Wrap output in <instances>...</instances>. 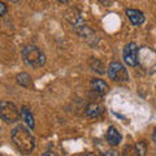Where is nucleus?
<instances>
[{
    "label": "nucleus",
    "mask_w": 156,
    "mask_h": 156,
    "mask_svg": "<svg viewBox=\"0 0 156 156\" xmlns=\"http://www.w3.org/2000/svg\"><path fill=\"white\" fill-rule=\"evenodd\" d=\"M12 140L22 154H30L35 147V139L25 126L18 125L12 130Z\"/></svg>",
    "instance_id": "f257e3e1"
},
{
    "label": "nucleus",
    "mask_w": 156,
    "mask_h": 156,
    "mask_svg": "<svg viewBox=\"0 0 156 156\" xmlns=\"http://www.w3.org/2000/svg\"><path fill=\"white\" fill-rule=\"evenodd\" d=\"M42 156H57L55 152H52V151H46L44 154H43Z\"/></svg>",
    "instance_id": "dca6fc26"
},
{
    "label": "nucleus",
    "mask_w": 156,
    "mask_h": 156,
    "mask_svg": "<svg viewBox=\"0 0 156 156\" xmlns=\"http://www.w3.org/2000/svg\"><path fill=\"white\" fill-rule=\"evenodd\" d=\"M22 57L25 62L31 68H39L44 65L46 56L38 47L35 46H25L22 48Z\"/></svg>",
    "instance_id": "f03ea898"
},
{
    "label": "nucleus",
    "mask_w": 156,
    "mask_h": 156,
    "mask_svg": "<svg viewBox=\"0 0 156 156\" xmlns=\"http://www.w3.org/2000/svg\"><path fill=\"white\" fill-rule=\"evenodd\" d=\"M7 13V5L4 3H2L0 2V17L2 16H4V14Z\"/></svg>",
    "instance_id": "4468645a"
},
{
    "label": "nucleus",
    "mask_w": 156,
    "mask_h": 156,
    "mask_svg": "<svg viewBox=\"0 0 156 156\" xmlns=\"http://www.w3.org/2000/svg\"><path fill=\"white\" fill-rule=\"evenodd\" d=\"M104 156H120V154L115 150H108V151H105Z\"/></svg>",
    "instance_id": "2eb2a0df"
},
{
    "label": "nucleus",
    "mask_w": 156,
    "mask_h": 156,
    "mask_svg": "<svg viewBox=\"0 0 156 156\" xmlns=\"http://www.w3.org/2000/svg\"><path fill=\"white\" fill-rule=\"evenodd\" d=\"M121 139H122V136L119 133V130L113 128V126H111L108 131H107V140H108V143L112 146H117V144H120Z\"/></svg>",
    "instance_id": "0eeeda50"
},
{
    "label": "nucleus",
    "mask_w": 156,
    "mask_h": 156,
    "mask_svg": "<svg viewBox=\"0 0 156 156\" xmlns=\"http://www.w3.org/2000/svg\"><path fill=\"white\" fill-rule=\"evenodd\" d=\"M91 86H92V90L99 92V94H101V95L107 94L108 90H109V86L101 80H92L91 81Z\"/></svg>",
    "instance_id": "1a4fd4ad"
},
{
    "label": "nucleus",
    "mask_w": 156,
    "mask_h": 156,
    "mask_svg": "<svg viewBox=\"0 0 156 156\" xmlns=\"http://www.w3.org/2000/svg\"><path fill=\"white\" fill-rule=\"evenodd\" d=\"M17 82H18V85H21L23 87H29L31 83L30 76H29L27 73H20V74L17 76Z\"/></svg>",
    "instance_id": "9b49d317"
},
{
    "label": "nucleus",
    "mask_w": 156,
    "mask_h": 156,
    "mask_svg": "<svg viewBox=\"0 0 156 156\" xmlns=\"http://www.w3.org/2000/svg\"><path fill=\"white\" fill-rule=\"evenodd\" d=\"M90 64H91V66H92V70L98 72L99 74H103V73L105 72L104 65L101 64L99 60H96V58H91V60H90Z\"/></svg>",
    "instance_id": "ddd939ff"
},
{
    "label": "nucleus",
    "mask_w": 156,
    "mask_h": 156,
    "mask_svg": "<svg viewBox=\"0 0 156 156\" xmlns=\"http://www.w3.org/2000/svg\"><path fill=\"white\" fill-rule=\"evenodd\" d=\"M126 16L130 20V22L134 26H139L146 21V18L143 16V13L138 11V9H126Z\"/></svg>",
    "instance_id": "423d86ee"
},
{
    "label": "nucleus",
    "mask_w": 156,
    "mask_h": 156,
    "mask_svg": "<svg viewBox=\"0 0 156 156\" xmlns=\"http://www.w3.org/2000/svg\"><path fill=\"white\" fill-rule=\"evenodd\" d=\"M74 156H95V155L91 154V152H85V154H78V155H74Z\"/></svg>",
    "instance_id": "f3484780"
},
{
    "label": "nucleus",
    "mask_w": 156,
    "mask_h": 156,
    "mask_svg": "<svg viewBox=\"0 0 156 156\" xmlns=\"http://www.w3.org/2000/svg\"><path fill=\"white\" fill-rule=\"evenodd\" d=\"M122 156H140L138 148L135 146H131V144H128L124 147V154Z\"/></svg>",
    "instance_id": "f8f14e48"
},
{
    "label": "nucleus",
    "mask_w": 156,
    "mask_h": 156,
    "mask_svg": "<svg viewBox=\"0 0 156 156\" xmlns=\"http://www.w3.org/2000/svg\"><path fill=\"white\" fill-rule=\"evenodd\" d=\"M86 115L91 117V119H98L101 113H103V108L99 105V104H96V103H91L86 107Z\"/></svg>",
    "instance_id": "6e6552de"
},
{
    "label": "nucleus",
    "mask_w": 156,
    "mask_h": 156,
    "mask_svg": "<svg viewBox=\"0 0 156 156\" xmlns=\"http://www.w3.org/2000/svg\"><path fill=\"white\" fill-rule=\"evenodd\" d=\"M58 2H60V3H66L68 0H58Z\"/></svg>",
    "instance_id": "aec40b11"
},
{
    "label": "nucleus",
    "mask_w": 156,
    "mask_h": 156,
    "mask_svg": "<svg viewBox=\"0 0 156 156\" xmlns=\"http://www.w3.org/2000/svg\"><path fill=\"white\" fill-rule=\"evenodd\" d=\"M9 2H12V3H17V2H20V0H9Z\"/></svg>",
    "instance_id": "6ab92c4d"
},
{
    "label": "nucleus",
    "mask_w": 156,
    "mask_h": 156,
    "mask_svg": "<svg viewBox=\"0 0 156 156\" xmlns=\"http://www.w3.org/2000/svg\"><path fill=\"white\" fill-rule=\"evenodd\" d=\"M124 56V61L128 64L129 66H136L139 64L138 57H139V47L135 44V43H128L124 48L122 52Z\"/></svg>",
    "instance_id": "39448f33"
},
{
    "label": "nucleus",
    "mask_w": 156,
    "mask_h": 156,
    "mask_svg": "<svg viewBox=\"0 0 156 156\" xmlns=\"http://www.w3.org/2000/svg\"><path fill=\"white\" fill-rule=\"evenodd\" d=\"M0 117L8 124L17 122L21 117V112L11 101L2 100L0 101Z\"/></svg>",
    "instance_id": "7ed1b4c3"
},
{
    "label": "nucleus",
    "mask_w": 156,
    "mask_h": 156,
    "mask_svg": "<svg viewBox=\"0 0 156 156\" xmlns=\"http://www.w3.org/2000/svg\"><path fill=\"white\" fill-rule=\"evenodd\" d=\"M21 116L23 117L25 122L29 125V128L34 129V126H35V124H34V117L31 115V112L29 111L27 107H22V108H21Z\"/></svg>",
    "instance_id": "9d476101"
},
{
    "label": "nucleus",
    "mask_w": 156,
    "mask_h": 156,
    "mask_svg": "<svg viewBox=\"0 0 156 156\" xmlns=\"http://www.w3.org/2000/svg\"><path fill=\"white\" fill-rule=\"evenodd\" d=\"M108 76L116 82H126L129 80L128 70L119 61H112L108 66Z\"/></svg>",
    "instance_id": "20e7f679"
},
{
    "label": "nucleus",
    "mask_w": 156,
    "mask_h": 156,
    "mask_svg": "<svg viewBox=\"0 0 156 156\" xmlns=\"http://www.w3.org/2000/svg\"><path fill=\"white\" fill-rule=\"evenodd\" d=\"M152 139H154V142L156 143V129L154 130V134H152Z\"/></svg>",
    "instance_id": "a211bd4d"
}]
</instances>
